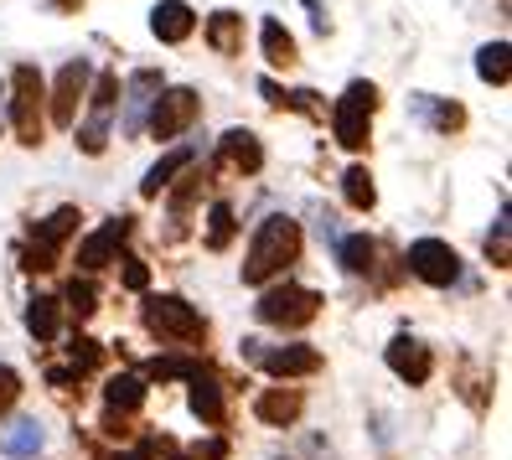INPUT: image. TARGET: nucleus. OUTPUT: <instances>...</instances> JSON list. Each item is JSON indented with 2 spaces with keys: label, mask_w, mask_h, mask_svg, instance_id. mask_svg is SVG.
<instances>
[{
  "label": "nucleus",
  "mask_w": 512,
  "mask_h": 460,
  "mask_svg": "<svg viewBox=\"0 0 512 460\" xmlns=\"http://www.w3.org/2000/svg\"><path fill=\"white\" fill-rule=\"evenodd\" d=\"M295 259H300V223L285 218V212H275V218H264V223H259V233H254V243H249L244 285L275 280V274H285Z\"/></svg>",
  "instance_id": "1"
},
{
  "label": "nucleus",
  "mask_w": 512,
  "mask_h": 460,
  "mask_svg": "<svg viewBox=\"0 0 512 460\" xmlns=\"http://www.w3.org/2000/svg\"><path fill=\"white\" fill-rule=\"evenodd\" d=\"M11 125L21 145H42L47 135V83L32 63H21L11 73Z\"/></svg>",
  "instance_id": "2"
},
{
  "label": "nucleus",
  "mask_w": 512,
  "mask_h": 460,
  "mask_svg": "<svg viewBox=\"0 0 512 460\" xmlns=\"http://www.w3.org/2000/svg\"><path fill=\"white\" fill-rule=\"evenodd\" d=\"M373 114H378V88L368 78L347 83V94L331 109V135H337L342 150H363L368 145V130H373Z\"/></svg>",
  "instance_id": "3"
},
{
  "label": "nucleus",
  "mask_w": 512,
  "mask_h": 460,
  "mask_svg": "<svg viewBox=\"0 0 512 460\" xmlns=\"http://www.w3.org/2000/svg\"><path fill=\"white\" fill-rule=\"evenodd\" d=\"M316 311H321V295L306 290V285H290V280H285V285H269V290L259 295V305H254V316H259L264 326H280V331L311 326Z\"/></svg>",
  "instance_id": "4"
},
{
  "label": "nucleus",
  "mask_w": 512,
  "mask_h": 460,
  "mask_svg": "<svg viewBox=\"0 0 512 460\" xmlns=\"http://www.w3.org/2000/svg\"><path fill=\"white\" fill-rule=\"evenodd\" d=\"M114 109H119V78L114 73H99L94 88H88V114H83V125H78V150H83V156H104Z\"/></svg>",
  "instance_id": "5"
},
{
  "label": "nucleus",
  "mask_w": 512,
  "mask_h": 460,
  "mask_svg": "<svg viewBox=\"0 0 512 460\" xmlns=\"http://www.w3.org/2000/svg\"><path fill=\"white\" fill-rule=\"evenodd\" d=\"M145 326L156 336H171V342H197V336L207 331L197 305H187L182 295H150L145 300Z\"/></svg>",
  "instance_id": "6"
},
{
  "label": "nucleus",
  "mask_w": 512,
  "mask_h": 460,
  "mask_svg": "<svg viewBox=\"0 0 512 460\" xmlns=\"http://www.w3.org/2000/svg\"><path fill=\"white\" fill-rule=\"evenodd\" d=\"M202 114V99H197V88H161L156 104H150V119H145V130L156 135V140H176L192 119Z\"/></svg>",
  "instance_id": "7"
},
{
  "label": "nucleus",
  "mask_w": 512,
  "mask_h": 460,
  "mask_svg": "<svg viewBox=\"0 0 512 460\" xmlns=\"http://www.w3.org/2000/svg\"><path fill=\"white\" fill-rule=\"evenodd\" d=\"M404 264H409L425 285H435V290H445V285H456V280H461V254L450 249L445 238H414Z\"/></svg>",
  "instance_id": "8"
},
{
  "label": "nucleus",
  "mask_w": 512,
  "mask_h": 460,
  "mask_svg": "<svg viewBox=\"0 0 512 460\" xmlns=\"http://www.w3.org/2000/svg\"><path fill=\"white\" fill-rule=\"evenodd\" d=\"M244 352L264 367L269 378H311L321 367L316 347H264V342H244Z\"/></svg>",
  "instance_id": "9"
},
{
  "label": "nucleus",
  "mask_w": 512,
  "mask_h": 460,
  "mask_svg": "<svg viewBox=\"0 0 512 460\" xmlns=\"http://www.w3.org/2000/svg\"><path fill=\"white\" fill-rule=\"evenodd\" d=\"M88 78H94V68H88V57H78V63H68L63 73H57V83H52V125H73V119H78V99H88Z\"/></svg>",
  "instance_id": "10"
},
{
  "label": "nucleus",
  "mask_w": 512,
  "mask_h": 460,
  "mask_svg": "<svg viewBox=\"0 0 512 460\" xmlns=\"http://www.w3.org/2000/svg\"><path fill=\"white\" fill-rule=\"evenodd\" d=\"M130 228H135V218H109L99 233H88L83 243H78V269L83 274H94V269H104L114 254H119V243L130 238Z\"/></svg>",
  "instance_id": "11"
},
{
  "label": "nucleus",
  "mask_w": 512,
  "mask_h": 460,
  "mask_svg": "<svg viewBox=\"0 0 512 460\" xmlns=\"http://www.w3.org/2000/svg\"><path fill=\"white\" fill-rule=\"evenodd\" d=\"M388 367H394L404 383L419 388V383L435 373V357H430L425 342H414V336H394V342H388Z\"/></svg>",
  "instance_id": "12"
},
{
  "label": "nucleus",
  "mask_w": 512,
  "mask_h": 460,
  "mask_svg": "<svg viewBox=\"0 0 512 460\" xmlns=\"http://www.w3.org/2000/svg\"><path fill=\"white\" fill-rule=\"evenodd\" d=\"M150 32L161 42H187L197 32V11L187 0H156V11H150Z\"/></svg>",
  "instance_id": "13"
},
{
  "label": "nucleus",
  "mask_w": 512,
  "mask_h": 460,
  "mask_svg": "<svg viewBox=\"0 0 512 460\" xmlns=\"http://www.w3.org/2000/svg\"><path fill=\"white\" fill-rule=\"evenodd\" d=\"M218 150H223V161H228L233 171H244V176H254V171L264 166V145H259V135L244 130V125H233V130L218 140Z\"/></svg>",
  "instance_id": "14"
},
{
  "label": "nucleus",
  "mask_w": 512,
  "mask_h": 460,
  "mask_svg": "<svg viewBox=\"0 0 512 460\" xmlns=\"http://www.w3.org/2000/svg\"><path fill=\"white\" fill-rule=\"evenodd\" d=\"M300 409H306L300 388H264V393L254 398V414H259L264 424H275V429L295 424V419H300Z\"/></svg>",
  "instance_id": "15"
},
{
  "label": "nucleus",
  "mask_w": 512,
  "mask_h": 460,
  "mask_svg": "<svg viewBox=\"0 0 512 460\" xmlns=\"http://www.w3.org/2000/svg\"><path fill=\"white\" fill-rule=\"evenodd\" d=\"M78 207H57V212H47V218L32 228V249H42V254H57L63 243L78 233Z\"/></svg>",
  "instance_id": "16"
},
{
  "label": "nucleus",
  "mask_w": 512,
  "mask_h": 460,
  "mask_svg": "<svg viewBox=\"0 0 512 460\" xmlns=\"http://www.w3.org/2000/svg\"><path fill=\"white\" fill-rule=\"evenodd\" d=\"M192 161H197V150H192V145H176V150H166V156L145 171V181H140V197H161V192L171 187V176L192 171Z\"/></svg>",
  "instance_id": "17"
},
{
  "label": "nucleus",
  "mask_w": 512,
  "mask_h": 460,
  "mask_svg": "<svg viewBox=\"0 0 512 460\" xmlns=\"http://www.w3.org/2000/svg\"><path fill=\"white\" fill-rule=\"evenodd\" d=\"M207 47L233 57V52H244V16L238 11H213L207 16Z\"/></svg>",
  "instance_id": "18"
},
{
  "label": "nucleus",
  "mask_w": 512,
  "mask_h": 460,
  "mask_svg": "<svg viewBox=\"0 0 512 460\" xmlns=\"http://www.w3.org/2000/svg\"><path fill=\"white\" fill-rule=\"evenodd\" d=\"M104 404H109V414H135L140 404H145V378H135V373H114L109 383H104Z\"/></svg>",
  "instance_id": "19"
},
{
  "label": "nucleus",
  "mask_w": 512,
  "mask_h": 460,
  "mask_svg": "<svg viewBox=\"0 0 512 460\" xmlns=\"http://www.w3.org/2000/svg\"><path fill=\"white\" fill-rule=\"evenodd\" d=\"M156 94H161V73H156V68H140V73L130 78V114H125V130H140V125H145V104H156Z\"/></svg>",
  "instance_id": "20"
},
{
  "label": "nucleus",
  "mask_w": 512,
  "mask_h": 460,
  "mask_svg": "<svg viewBox=\"0 0 512 460\" xmlns=\"http://www.w3.org/2000/svg\"><path fill=\"white\" fill-rule=\"evenodd\" d=\"M192 414H197L207 429L223 424V388H218V378H207V373L192 378Z\"/></svg>",
  "instance_id": "21"
},
{
  "label": "nucleus",
  "mask_w": 512,
  "mask_h": 460,
  "mask_svg": "<svg viewBox=\"0 0 512 460\" xmlns=\"http://www.w3.org/2000/svg\"><path fill=\"white\" fill-rule=\"evenodd\" d=\"M259 47H264V63H269V68H290V63H295V37L285 32L275 16L259 26Z\"/></svg>",
  "instance_id": "22"
},
{
  "label": "nucleus",
  "mask_w": 512,
  "mask_h": 460,
  "mask_svg": "<svg viewBox=\"0 0 512 460\" xmlns=\"http://www.w3.org/2000/svg\"><path fill=\"white\" fill-rule=\"evenodd\" d=\"M0 450L16 455V460L37 455V450H42V424H37V419H16V424H6V429H0Z\"/></svg>",
  "instance_id": "23"
},
{
  "label": "nucleus",
  "mask_w": 512,
  "mask_h": 460,
  "mask_svg": "<svg viewBox=\"0 0 512 460\" xmlns=\"http://www.w3.org/2000/svg\"><path fill=\"white\" fill-rule=\"evenodd\" d=\"M373 238L368 233H352V238H342L337 243V264L347 269V274H373Z\"/></svg>",
  "instance_id": "24"
},
{
  "label": "nucleus",
  "mask_w": 512,
  "mask_h": 460,
  "mask_svg": "<svg viewBox=\"0 0 512 460\" xmlns=\"http://www.w3.org/2000/svg\"><path fill=\"white\" fill-rule=\"evenodd\" d=\"M57 305L63 300H52V295H37L32 305H26V331H32L37 342H52L57 336Z\"/></svg>",
  "instance_id": "25"
},
{
  "label": "nucleus",
  "mask_w": 512,
  "mask_h": 460,
  "mask_svg": "<svg viewBox=\"0 0 512 460\" xmlns=\"http://www.w3.org/2000/svg\"><path fill=\"white\" fill-rule=\"evenodd\" d=\"M507 57H512L507 42H487V47H481V52H476V73H481V83H497V88H502L507 73H512V68H507Z\"/></svg>",
  "instance_id": "26"
},
{
  "label": "nucleus",
  "mask_w": 512,
  "mask_h": 460,
  "mask_svg": "<svg viewBox=\"0 0 512 460\" xmlns=\"http://www.w3.org/2000/svg\"><path fill=\"white\" fill-rule=\"evenodd\" d=\"M342 192H347V202H352L357 212H368V207L378 202V187H373L368 166H347V176H342Z\"/></svg>",
  "instance_id": "27"
},
{
  "label": "nucleus",
  "mask_w": 512,
  "mask_h": 460,
  "mask_svg": "<svg viewBox=\"0 0 512 460\" xmlns=\"http://www.w3.org/2000/svg\"><path fill=\"white\" fill-rule=\"evenodd\" d=\"M228 238H233V207L213 202V212H207V249H228Z\"/></svg>",
  "instance_id": "28"
},
{
  "label": "nucleus",
  "mask_w": 512,
  "mask_h": 460,
  "mask_svg": "<svg viewBox=\"0 0 512 460\" xmlns=\"http://www.w3.org/2000/svg\"><path fill=\"white\" fill-rule=\"evenodd\" d=\"M63 300H68V311H73L78 321H88V316L99 311V290H94V280H73Z\"/></svg>",
  "instance_id": "29"
},
{
  "label": "nucleus",
  "mask_w": 512,
  "mask_h": 460,
  "mask_svg": "<svg viewBox=\"0 0 512 460\" xmlns=\"http://www.w3.org/2000/svg\"><path fill=\"white\" fill-rule=\"evenodd\" d=\"M487 254H492V264H497V269H507V264H512V218H507V207H502V218H497V233L487 238Z\"/></svg>",
  "instance_id": "30"
},
{
  "label": "nucleus",
  "mask_w": 512,
  "mask_h": 460,
  "mask_svg": "<svg viewBox=\"0 0 512 460\" xmlns=\"http://www.w3.org/2000/svg\"><path fill=\"white\" fill-rule=\"evenodd\" d=\"M419 109H425V114L435 119L440 130H461V125H466V114H461V104H440V109H435V104H430V94H419Z\"/></svg>",
  "instance_id": "31"
},
{
  "label": "nucleus",
  "mask_w": 512,
  "mask_h": 460,
  "mask_svg": "<svg viewBox=\"0 0 512 460\" xmlns=\"http://www.w3.org/2000/svg\"><path fill=\"white\" fill-rule=\"evenodd\" d=\"M145 373H150V378H197L202 367H197V362H182V357H166V362L156 357V362L145 367Z\"/></svg>",
  "instance_id": "32"
},
{
  "label": "nucleus",
  "mask_w": 512,
  "mask_h": 460,
  "mask_svg": "<svg viewBox=\"0 0 512 460\" xmlns=\"http://www.w3.org/2000/svg\"><path fill=\"white\" fill-rule=\"evenodd\" d=\"M68 357H73V373H88V367L99 362V342H94V336H73Z\"/></svg>",
  "instance_id": "33"
},
{
  "label": "nucleus",
  "mask_w": 512,
  "mask_h": 460,
  "mask_svg": "<svg viewBox=\"0 0 512 460\" xmlns=\"http://www.w3.org/2000/svg\"><path fill=\"white\" fill-rule=\"evenodd\" d=\"M119 264H125V290H145V285H150V269H145L135 254H125Z\"/></svg>",
  "instance_id": "34"
},
{
  "label": "nucleus",
  "mask_w": 512,
  "mask_h": 460,
  "mask_svg": "<svg viewBox=\"0 0 512 460\" xmlns=\"http://www.w3.org/2000/svg\"><path fill=\"white\" fill-rule=\"evenodd\" d=\"M21 398V378L11 373V367H0V409H11Z\"/></svg>",
  "instance_id": "35"
},
{
  "label": "nucleus",
  "mask_w": 512,
  "mask_h": 460,
  "mask_svg": "<svg viewBox=\"0 0 512 460\" xmlns=\"http://www.w3.org/2000/svg\"><path fill=\"white\" fill-rule=\"evenodd\" d=\"M228 455V445L223 440H202V445H192V455L187 460H223Z\"/></svg>",
  "instance_id": "36"
},
{
  "label": "nucleus",
  "mask_w": 512,
  "mask_h": 460,
  "mask_svg": "<svg viewBox=\"0 0 512 460\" xmlns=\"http://www.w3.org/2000/svg\"><path fill=\"white\" fill-rule=\"evenodd\" d=\"M78 373H73V367H52V373H47V383H57V388H63V383H73Z\"/></svg>",
  "instance_id": "37"
},
{
  "label": "nucleus",
  "mask_w": 512,
  "mask_h": 460,
  "mask_svg": "<svg viewBox=\"0 0 512 460\" xmlns=\"http://www.w3.org/2000/svg\"><path fill=\"white\" fill-rule=\"evenodd\" d=\"M161 455H166V460H187V455H182V450H176L171 440H161Z\"/></svg>",
  "instance_id": "38"
},
{
  "label": "nucleus",
  "mask_w": 512,
  "mask_h": 460,
  "mask_svg": "<svg viewBox=\"0 0 512 460\" xmlns=\"http://www.w3.org/2000/svg\"><path fill=\"white\" fill-rule=\"evenodd\" d=\"M114 460H150V450H125V455H114Z\"/></svg>",
  "instance_id": "39"
}]
</instances>
